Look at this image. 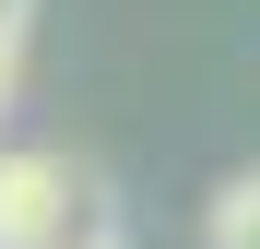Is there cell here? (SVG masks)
Masks as SVG:
<instances>
[{"label":"cell","mask_w":260,"mask_h":249,"mask_svg":"<svg viewBox=\"0 0 260 249\" xmlns=\"http://www.w3.org/2000/svg\"><path fill=\"white\" fill-rule=\"evenodd\" d=\"M201 249H260V166L213 190V226H201Z\"/></svg>","instance_id":"cell-2"},{"label":"cell","mask_w":260,"mask_h":249,"mask_svg":"<svg viewBox=\"0 0 260 249\" xmlns=\"http://www.w3.org/2000/svg\"><path fill=\"white\" fill-rule=\"evenodd\" d=\"M24 36H36V0H0V107H12V71H24Z\"/></svg>","instance_id":"cell-3"},{"label":"cell","mask_w":260,"mask_h":249,"mask_svg":"<svg viewBox=\"0 0 260 249\" xmlns=\"http://www.w3.org/2000/svg\"><path fill=\"white\" fill-rule=\"evenodd\" d=\"M0 249H95V178L71 154H0Z\"/></svg>","instance_id":"cell-1"},{"label":"cell","mask_w":260,"mask_h":249,"mask_svg":"<svg viewBox=\"0 0 260 249\" xmlns=\"http://www.w3.org/2000/svg\"><path fill=\"white\" fill-rule=\"evenodd\" d=\"M95 249H107V237H95Z\"/></svg>","instance_id":"cell-4"}]
</instances>
